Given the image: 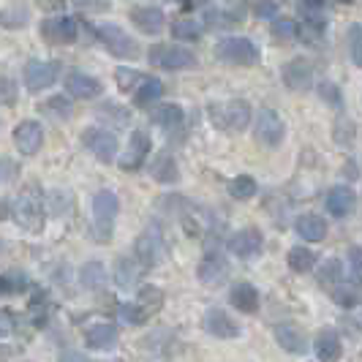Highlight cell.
<instances>
[{"label": "cell", "instance_id": "cell-31", "mask_svg": "<svg viewBox=\"0 0 362 362\" xmlns=\"http://www.w3.org/2000/svg\"><path fill=\"white\" fill-rule=\"evenodd\" d=\"M182 223H185V232L194 237H202L210 226H213L210 218H207V213L199 210V207H188L185 216H182Z\"/></svg>", "mask_w": 362, "mask_h": 362}, {"label": "cell", "instance_id": "cell-27", "mask_svg": "<svg viewBox=\"0 0 362 362\" xmlns=\"http://www.w3.org/2000/svg\"><path fill=\"white\" fill-rule=\"evenodd\" d=\"M150 175H153L158 182H163V185H172V182L180 180V169H177V163H175L172 156H166V153L156 158V163L150 166Z\"/></svg>", "mask_w": 362, "mask_h": 362}, {"label": "cell", "instance_id": "cell-51", "mask_svg": "<svg viewBox=\"0 0 362 362\" xmlns=\"http://www.w3.org/2000/svg\"><path fill=\"white\" fill-rule=\"evenodd\" d=\"M66 0H38V8L41 11H63Z\"/></svg>", "mask_w": 362, "mask_h": 362}, {"label": "cell", "instance_id": "cell-8", "mask_svg": "<svg viewBox=\"0 0 362 362\" xmlns=\"http://www.w3.org/2000/svg\"><path fill=\"white\" fill-rule=\"evenodd\" d=\"M57 74H60V63H54V60H30L25 66V85H28L30 93H41L57 82Z\"/></svg>", "mask_w": 362, "mask_h": 362}, {"label": "cell", "instance_id": "cell-3", "mask_svg": "<svg viewBox=\"0 0 362 362\" xmlns=\"http://www.w3.org/2000/svg\"><path fill=\"white\" fill-rule=\"evenodd\" d=\"M210 120L223 131H243L251 123V107L243 98H232L223 104H210Z\"/></svg>", "mask_w": 362, "mask_h": 362}, {"label": "cell", "instance_id": "cell-28", "mask_svg": "<svg viewBox=\"0 0 362 362\" xmlns=\"http://www.w3.org/2000/svg\"><path fill=\"white\" fill-rule=\"evenodd\" d=\"M163 93V85L161 79H156V76H147V79H139V88L134 93V104L136 107H150L153 101H158Z\"/></svg>", "mask_w": 362, "mask_h": 362}, {"label": "cell", "instance_id": "cell-35", "mask_svg": "<svg viewBox=\"0 0 362 362\" xmlns=\"http://www.w3.org/2000/svg\"><path fill=\"white\" fill-rule=\"evenodd\" d=\"M79 281H82V286H88V289H104V281H107V275H104V264L101 262H88L82 272H79Z\"/></svg>", "mask_w": 362, "mask_h": 362}, {"label": "cell", "instance_id": "cell-25", "mask_svg": "<svg viewBox=\"0 0 362 362\" xmlns=\"http://www.w3.org/2000/svg\"><path fill=\"white\" fill-rule=\"evenodd\" d=\"M229 303L235 305L240 313H256V308H259V291H256V286H251V284H235L232 286V294H229Z\"/></svg>", "mask_w": 362, "mask_h": 362}, {"label": "cell", "instance_id": "cell-49", "mask_svg": "<svg viewBox=\"0 0 362 362\" xmlns=\"http://www.w3.org/2000/svg\"><path fill=\"white\" fill-rule=\"evenodd\" d=\"M349 267H351V284H360V248H351L349 251Z\"/></svg>", "mask_w": 362, "mask_h": 362}, {"label": "cell", "instance_id": "cell-2", "mask_svg": "<svg viewBox=\"0 0 362 362\" xmlns=\"http://www.w3.org/2000/svg\"><path fill=\"white\" fill-rule=\"evenodd\" d=\"M120 213V202L112 191H98L93 197V237L98 243H109L115 232V218Z\"/></svg>", "mask_w": 362, "mask_h": 362}, {"label": "cell", "instance_id": "cell-9", "mask_svg": "<svg viewBox=\"0 0 362 362\" xmlns=\"http://www.w3.org/2000/svg\"><path fill=\"white\" fill-rule=\"evenodd\" d=\"M218 54H221V60H226L232 66H254L259 60L256 44L248 38H223L218 44Z\"/></svg>", "mask_w": 362, "mask_h": 362}, {"label": "cell", "instance_id": "cell-56", "mask_svg": "<svg viewBox=\"0 0 362 362\" xmlns=\"http://www.w3.org/2000/svg\"><path fill=\"white\" fill-rule=\"evenodd\" d=\"M256 11H259V14H272V0H264V3H262Z\"/></svg>", "mask_w": 362, "mask_h": 362}, {"label": "cell", "instance_id": "cell-1", "mask_svg": "<svg viewBox=\"0 0 362 362\" xmlns=\"http://www.w3.org/2000/svg\"><path fill=\"white\" fill-rule=\"evenodd\" d=\"M11 218L28 232H41L44 229V197L38 185H25L17 202L11 204Z\"/></svg>", "mask_w": 362, "mask_h": 362}, {"label": "cell", "instance_id": "cell-20", "mask_svg": "<svg viewBox=\"0 0 362 362\" xmlns=\"http://www.w3.org/2000/svg\"><path fill=\"white\" fill-rule=\"evenodd\" d=\"M275 341L281 349H286L289 354H305L308 351V341H305V335H303V329L294 325H281L275 327Z\"/></svg>", "mask_w": 362, "mask_h": 362}, {"label": "cell", "instance_id": "cell-43", "mask_svg": "<svg viewBox=\"0 0 362 362\" xmlns=\"http://www.w3.org/2000/svg\"><path fill=\"white\" fill-rule=\"evenodd\" d=\"M272 36L281 38V41H289V38L297 36V22L289 17H275V22H272Z\"/></svg>", "mask_w": 362, "mask_h": 362}, {"label": "cell", "instance_id": "cell-47", "mask_svg": "<svg viewBox=\"0 0 362 362\" xmlns=\"http://www.w3.org/2000/svg\"><path fill=\"white\" fill-rule=\"evenodd\" d=\"M115 76H117V85H120V90H123V93H126V90H131V85H134V82H139V79H142V76H139V74L128 71V69H120V71L115 74Z\"/></svg>", "mask_w": 362, "mask_h": 362}, {"label": "cell", "instance_id": "cell-50", "mask_svg": "<svg viewBox=\"0 0 362 362\" xmlns=\"http://www.w3.org/2000/svg\"><path fill=\"white\" fill-rule=\"evenodd\" d=\"M11 329H14V316H11V310L0 308V338H8Z\"/></svg>", "mask_w": 362, "mask_h": 362}, {"label": "cell", "instance_id": "cell-23", "mask_svg": "<svg viewBox=\"0 0 362 362\" xmlns=\"http://www.w3.org/2000/svg\"><path fill=\"white\" fill-rule=\"evenodd\" d=\"M142 272H145V267H142L136 259L120 256V259L115 262V284H117L120 289H131V286H136V284H139Z\"/></svg>", "mask_w": 362, "mask_h": 362}, {"label": "cell", "instance_id": "cell-53", "mask_svg": "<svg viewBox=\"0 0 362 362\" xmlns=\"http://www.w3.org/2000/svg\"><path fill=\"white\" fill-rule=\"evenodd\" d=\"M319 93L325 95L327 101H332V104H338V88H335V85H329V82H327V85H322V88H319Z\"/></svg>", "mask_w": 362, "mask_h": 362}, {"label": "cell", "instance_id": "cell-15", "mask_svg": "<svg viewBox=\"0 0 362 362\" xmlns=\"http://www.w3.org/2000/svg\"><path fill=\"white\" fill-rule=\"evenodd\" d=\"M150 136H147V131H134L131 134V142H128L126 153H123V158H120V169H126V172H136V169H142V163L147 161V153H150Z\"/></svg>", "mask_w": 362, "mask_h": 362}, {"label": "cell", "instance_id": "cell-17", "mask_svg": "<svg viewBox=\"0 0 362 362\" xmlns=\"http://www.w3.org/2000/svg\"><path fill=\"white\" fill-rule=\"evenodd\" d=\"M131 22L139 33H147V36H158L166 25V17H163L161 8H153V6H139L131 11Z\"/></svg>", "mask_w": 362, "mask_h": 362}, {"label": "cell", "instance_id": "cell-14", "mask_svg": "<svg viewBox=\"0 0 362 362\" xmlns=\"http://www.w3.org/2000/svg\"><path fill=\"white\" fill-rule=\"evenodd\" d=\"M14 145L22 156H36L44 145V128L38 126L36 120H22L14 128Z\"/></svg>", "mask_w": 362, "mask_h": 362}, {"label": "cell", "instance_id": "cell-13", "mask_svg": "<svg viewBox=\"0 0 362 362\" xmlns=\"http://www.w3.org/2000/svg\"><path fill=\"white\" fill-rule=\"evenodd\" d=\"M197 275H199V281L204 286H213V289H216V286H223L226 278H229V262L218 254V251H210V254L199 262Z\"/></svg>", "mask_w": 362, "mask_h": 362}, {"label": "cell", "instance_id": "cell-22", "mask_svg": "<svg viewBox=\"0 0 362 362\" xmlns=\"http://www.w3.org/2000/svg\"><path fill=\"white\" fill-rule=\"evenodd\" d=\"M66 88H69V93H71L74 98H82V101H88V98H98V95H101V90H104L98 79H93V76H88V74H79V71L69 74Z\"/></svg>", "mask_w": 362, "mask_h": 362}, {"label": "cell", "instance_id": "cell-39", "mask_svg": "<svg viewBox=\"0 0 362 362\" xmlns=\"http://www.w3.org/2000/svg\"><path fill=\"white\" fill-rule=\"evenodd\" d=\"M0 25L3 28H25L28 25V8L25 6H11V8H3L0 11Z\"/></svg>", "mask_w": 362, "mask_h": 362}, {"label": "cell", "instance_id": "cell-38", "mask_svg": "<svg viewBox=\"0 0 362 362\" xmlns=\"http://www.w3.org/2000/svg\"><path fill=\"white\" fill-rule=\"evenodd\" d=\"M172 33H175V38H180V41H197L202 36V25L194 22V19H177L172 25Z\"/></svg>", "mask_w": 362, "mask_h": 362}, {"label": "cell", "instance_id": "cell-58", "mask_svg": "<svg viewBox=\"0 0 362 362\" xmlns=\"http://www.w3.org/2000/svg\"><path fill=\"white\" fill-rule=\"evenodd\" d=\"M6 354H8V349H3V346H0V362L6 360Z\"/></svg>", "mask_w": 362, "mask_h": 362}, {"label": "cell", "instance_id": "cell-52", "mask_svg": "<svg viewBox=\"0 0 362 362\" xmlns=\"http://www.w3.org/2000/svg\"><path fill=\"white\" fill-rule=\"evenodd\" d=\"M305 22H308V28L313 33H322V30H325V17H319V14H308Z\"/></svg>", "mask_w": 362, "mask_h": 362}, {"label": "cell", "instance_id": "cell-55", "mask_svg": "<svg viewBox=\"0 0 362 362\" xmlns=\"http://www.w3.org/2000/svg\"><path fill=\"white\" fill-rule=\"evenodd\" d=\"M0 218H11V202L8 199L0 202Z\"/></svg>", "mask_w": 362, "mask_h": 362}, {"label": "cell", "instance_id": "cell-59", "mask_svg": "<svg viewBox=\"0 0 362 362\" xmlns=\"http://www.w3.org/2000/svg\"><path fill=\"white\" fill-rule=\"evenodd\" d=\"M175 3H180V6H191L194 0H175Z\"/></svg>", "mask_w": 362, "mask_h": 362}, {"label": "cell", "instance_id": "cell-37", "mask_svg": "<svg viewBox=\"0 0 362 362\" xmlns=\"http://www.w3.org/2000/svg\"><path fill=\"white\" fill-rule=\"evenodd\" d=\"M341 278H344V264H341V259H327L325 264H322V270H319V284L335 286V284H341Z\"/></svg>", "mask_w": 362, "mask_h": 362}, {"label": "cell", "instance_id": "cell-41", "mask_svg": "<svg viewBox=\"0 0 362 362\" xmlns=\"http://www.w3.org/2000/svg\"><path fill=\"white\" fill-rule=\"evenodd\" d=\"M117 316H120L123 325H131V327L145 325L147 322V316L142 313V308H139L136 303H123V305H117Z\"/></svg>", "mask_w": 362, "mask_h": 362}, {"label": "cell", "instance_id": "cell-32", "mask_svg": "<svg viewBox=\"0 0 362 362\" xmlns=\"http://www.w3.org/2000/svg\"><path fill=\"white\" fill-rule=\"evenodd\" d=\"M153 123L161 128H177L182 123V109L177 104H161L153 109Z\"/></svg>", "mask_w": 362, "mask_h": 362}, {"label": "cell", "instance_id": "cell-6", "mask_svg": "<svg viewBox=\"0 0 362 362\" xmlns=\"http://www.w3.org/2000/svg\"><path fill=\"white\" fill-rule=\"evenodd\" d=\"M286 136L284 117L270 107H262L256 112V139L267 147H278Z\"/></svg>", "mask_w": 362, "mask_h": 362}, {"label": "cell", "instance_id": "cell-36", "mask_svg": "<svg viewBox=\"0 0 362 362\" xmlns=\"http://www.w3.org/2000/svg\"><path fill=\"white\" fill-rule=\"evenodd\" d=\"M229 194L240 202L251 199V197L256 194V180L251 177V175H240V177H235V180L229 182Z\"/></svg>", "mask_w": 362, "mask_h": 362}, {"label": "cell", "instance_id": "cell-33", "mask_svg": "<svg viewBox=\"0 0 362 362\" xmlns=\"http://www.w3.org/2000/svg\"><path fill=\"white\" fill-rule=\"evenodd\" d=\"M216 19H221L218 25H223V28H229V25H240V22L245 19V3H243V0H226V3H223V8L216 11Z\"/></svg>", "mask_w": 362, "mask_h": 362}, {"label": "cell", "instance_id": "cell-16", "mask_svg": "<svg viewBox=\"0 0 362 362\" xmlns=\"http://www.w3.org/2000/svg\"><path fill=\"white\" fill-rule=\"evenodd\" d=\"M41 36L49 44H74L76 41V19L74 17H57L47 19L41 25Z\"/></svg>", "mask_w": 362, "mask_h": 362}, {"label": "cell", "instance_id": "cell-57", "mask_svg": "<svg viewBox=\"0 0 362 362\" xmlns=\"http://www.w3.org/2000/svg\"><path fill=\"white\" fill-rule=\"evenodd\" d=\"M322 3H325V0H305L308 8H322Z\"/></svg>", "mask_w": 362, "mask_h": 362}, {"label": "cell", "instance_id": "cell-5", "mask_svg": "<svg viewBox=\"0 0 362 362\" xmlns=\"http://www.w3.org/2000/svg\"><path fill=\"white\" fill-rule=\"evenodd\" d=\"M98 38H101V44L107 47L109 52L115 54V57H120V60H136V57H139V44H136V38H131L126 30L117 28V25H101V28H98Z\"/></svg>", "mask_w": 362, "mask_h": 362}, {"label": "cell", "instance_id": "cell-48", "mask_svg": "<svg viewBox=\"0 0 362 362\" xmlns=\"http://www.w3.org/2000/svg\"><path fill=\"white\" fill-rule=\"evenodd\" d=\"M79 8H85V11H109L112 8V3L109 0H74Z\"/></svg>", "mask_w": 362, "mask_h": 362}, {"label": "cell", "instance_id": "cell-45", "mask_svg": "<svg viewBox=\"0 0 362 362\" xmlns=\"http://www.w3.org/2000/svg\"><path fill=\"white\" fill-rule=\"evenodd\" d=\"M360 25H351V30H349V49H351V60H354V66H362V41H360Z\"/></svg>", "mask_w": 362, "mask_h": 362}, {"label": "cell", "instance_id": "cell-26", "mask_svg": "<svg viewBox=\"0 0 362 362\" xmlns=\"http://www.w3.org/2000/svg\"><path fill=\"white\" fill-rule=\"evenodd\" d=\"M85 341L95 351H109V349L117 346V329L112 325H93L85 332Z\"/></svg>", "mask_w": 362, "mask_h": 362}, {"label": "cell", "instance_id": "cell-30", "mask_svg": "<svg viewBox=\"0 0 362 362\" xmlns=\"http://www.w3.org/2000/svg\"><path fill=\"white\" fill-rule=\"evenodd\" d=\"M332 300L344 310L357 308L360 305V286L357 284H335L332 286Z\"/></svg>", "mask_w": 362, "mask_h": 362}, {"label": "cell", "instance_id": "cell-24", "mask_svg": "<svg viewBox=\"0 0 362 362\" xmlns=\"http://www.w3.org/2000/svg\"><path fill=\"white\" fill-rule=\"evenodd\" d=\"M294 229H297V235L303 237V240H308V243H322L327 237V221L322 216L308 213V216L297 218Z\"/></svg>", "mask_w": 362, "mask_h": 362}, {"label": "cell", "instance_id": "cell-4", "mask_svg": "<svg viewBox=\"0 0 362 362\" xmlns=\"http://www.w3.org/2000/svg\"><path fill=\"white\" fill-rule=\"evenodd\" d=\"M136 262L150 270V267H156V264H161L163 262V254H166V240H163V232L158 223H150L142 235L136 237Z\"/></svg>", "mask_w": 362, "mask_h": 362}, {"label": "cell", "instance_id": "cell-10", "mask_svg": "<svg viewBox=\"0 0 362 362\" xmlns=\"http://www.w3.org/2000/svg\"><path fill=\"white\" fill-rule=\"evenodd\" d=\"M82 142H85V147L90 150L98 161L109 163V161H115V156H117V136H115L112 131L88 128V131L82 134Z\"/></svg>", "mask_w": 362, "mask_h": 362}, {"label": "cell", "instance_id": "cell-29", "mask_svg": "<svg viewBox=\"0 0 362 362\" xmlns=\"http://www.w3.org/2000/svg\"><path fill=\"white\" fill-rule=\"evenodd\" d=\"M136 305L142 308V313H145L147 319H150V316H156V313L163 308V291L158 289V286H153V284H147V286L139 289Z\"/></svg>", "mask_w": 362, "mask_h": 362}, {"label": "cell", "instance_id": "cell-34", "mask_svg": "<svg viewBox=\"0 0 362 362\" xmlns=\"http://www.w3.org/2000/svg\"><path fill=\"white\" fill-rule=\"evenodd\" d=\"M286 262H289V270L294 272H310L316 267V254L310 251V248H291L289 256H286Z\"/></svg>", "mask_w": 362, "mask_h": 362}, {"label": "cell", "instance_id": "cell-21", "mask_svg": "<svg viewBox=\"0 0 362 362\" xmlns=\"http://www.w3.org/2000/svg\"><path fill=\"white\" fill-rule=\"evenodd\" d=\"M313 349H316V357L322 362H338V357H341V335L332 327H325V329H319Z\"/></svg>", "mask_w": 362, "mask_h": 362}, {"label": "cell", "instance_id": "cell-54", "mask_svg": "<svg viewBox=\"0 0 362 362\" xmlns=\"http://www.w3.org/2000/svg\"><path fill=\"white\" fill-rule=\"evenodd\" d=\"M60 362H90L88 357H82V354H76V351H69V354H63Z\"/></svg>", "mask_w": 362, "mask_h": 362}, {"label": "cell", "instance_id": "cell-44", "mask_svg": "<svg viewBox=\"0 0 362 362\" xmlns=\"http://www.w3.org/2000/svg\"><path fill=\"white\" fill-rule=\"evenodd\" d=\"M0 104L3 107L17 104V82L8 79V76H0Z\"/></svg>", "mask_w": 362, "mask_h": 362}, {"label": "cell", "instance_id": "cell-18", "mask_svg": "<svg viewBox=\"0 0 362 362\" xmlns=\"http://www.w3.org/2000/svg\"><path fill=\"white\" fill-rule=\"evenodd\" d=\"M284 82L291 90H308L313 82V66L305 57H294L284 66Z\"/></svg>", "mask_w": 362, "mask_h": 362}, {"label": "cell", "instance_id": "cell-19", "mask_svg": "<svg viewBox=\"0 0 362 362\" xmlns=\"http://www.w3.org/2000/svg\"><path fill=\"white\" fill-rule=\"evenodd\" d=\"M354 204H357V197H354V191H351L349 185H335V188L327 194V210H329V216H335V218L351 216Z\"/></svg>", "mask_w": 362, "mask_h": 362}, {"label": "cell", "instance_id": "cell-61", "mask_svg": "<svg viewBox=\"0 0 362 362\" xmlns=\"http://www.w3.org/2000/svg\"><path fill=\"white\" fill-rule=\"evenodd\" d=\"M0 294H6V289H3V278H0Z\"/></svg>", "mask_w": 362, "mask_h": 362}, {"label": "cell", "instance_id": "cell-42", "mask_svg": "<svg viewBox=\"0 0 362 362\" xmlns=\"http://www.w3.org/2000/svg\"><path fill=\"white\" fill-rule=\"evenodd\" d=\"M3 278V289H6V294H14V291H22L25 286H28V275L22 270H8L0 275Z\"/></svg>", "mask_w": 362, "mask_h": 362}, {"label": "cell", "instance_id": "cell-12", "mask_svg": "<svg viewBox=\"0 0 362 362\" xmlns=\"http://www.w3.org/2000/svg\"><path fill=\"white\" fill-rule=\"evenodd\" d=\"M229 251L240 259H254V256L262 254V245H264V237L256 226H248V229H240L229 237Z\"/></svg>", "mask_w": 362, "mask_h": 362}, {"label": "cell", "instance_id": "cell-46", "mask_svg": "<svg viewBox=\"0 0 362 362\" xmlns=\"http://www.w3.org/2000/svg\"><path fill=\"white\" fill-rule=\"evenodd\" d=\"M19 175V166L14 161H8V158H0V185H6V182H11L14 177Z\"/></svg>", "mask_w": 362, "mask_h": 362}, {"label": "cell", "instance_id": "cell-7", "mask_svg": "<svg viewBox=\"0 0 362 362\" xmlns=\"http://www.w3.org/2000/svg\"><path fill=\"white\" fill-rule=\"evenodd\" d=\"M150 60L153 66L158 69H166V71H182V69H194L197 66V54L185 47H153L150 49Z\"/></svg>", "mask_w": 362, "mask_h": 362}, {"label": "cell", "instance_id": "cell-11", "mask_svg": "<svg viewBox=\"0 0 362 362\" xmlns=\"http://www.w3.org/2000/svg\"><path fill=\"white\" fill-rule=\"evenodd\" d=\"M202 327H204L207 335L221 338V341H226V338H240V325H237L226 310H221V308L207 310L204 319H202Z\"/></svg>", "mask_w": 362, "mask_h": 362}, {"label": "cell", "instance_id": "cell-40", "mask_svg": "<svg viewBox=\"0 0 362 362\" xmlns=\"http://www.w3.org/2000/svg\"><path fill=\"white\" fill-rule=\"evenodd\" d=\"M44 112L52 115L54 120H69V117H71V101L63 98V95H54V98H49V101L44 104Z\"/></svg>", "mask_w": 362, "mask_h": 362}, {"label": "cell", "instance_id": "cell-60", "mask_svg": "<svg viewBox=\"0 0 362 362\" xmlns=\"http://www.w3.org/2000/svg\"><path fill=\"white\" fill-rule=\"evenodd\" d=\"M338 3H344V6H349V3H354V0H338Z\"/></svg>", "mask_w": 362, "mask_h": 362}]
</instances>
